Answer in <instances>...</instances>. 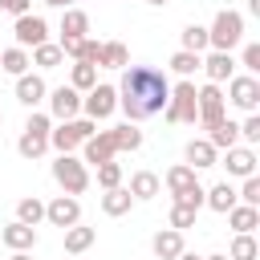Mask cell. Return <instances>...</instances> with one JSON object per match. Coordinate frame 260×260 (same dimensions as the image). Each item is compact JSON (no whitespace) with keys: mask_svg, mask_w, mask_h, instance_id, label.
Here are the masks:
<instances>
[{"mask_svg":"<svg viewBox=\"0 0 260 260\" xmlns=\"http://www.w3.org/2000/svg\"><path fill=\"white\" fill-rule=\"evenodd\" d=\"M167 98H171V81L162 69H154V65H126L122 69L118 110L126 114V122H146V118L162 114Z\"/></svg>","mask_w":260,"mask_h":260,"instance_id":"6da1fadb","label":"cell"},{"mask_svg":"<svg viewBox=\"0 0 260 260\" xmlns=\"http://www.w3.org/2000/svg\"><path fill=\"white\" fill-rule=\"evenodd\" d=\"M240 41H244V16H240L236 8H219L215 20H211V28H207V49L232 53Z\"/></svg>","mask_w":260,"mask_h":260,"instance_id":"7a4b0ae2","label":"cell"},{"mask_svg":"<svg viewBox=\"0 0 260 260\" xmlns=\"http://www.w3.org/2000/svg\"><path fill=\"white\" fill-rule=\"evenodd\" d=\"M49 130H53V118L32 110V114H28V122H24V130H20V138H16L20 158H41V154L49 150Z\"/></svg>","mask_w":260,"mask_h":260,"instance_id":"3957f363","label":"cell"},{"mask_svg":"<svg viewBox=\"0 0 260 260\" xmlns=\"http://www.w3.org/2000/svg\"><path fill=\"white\" fill-rule=\"evenodd\" d=\"M98 130V122L93 118H65L57 130H49V146L57 150V154H73L89 134Z\"/></svg>","mask_w":260,"mask_h":260,"instance_id":"277c9868","label":"cell"},{"mask_svg":"<svg viewBox=\"0 0 260 260\" xmlns=\"http://www.w3.org/2000/svg\"><path fill=\"white\" fill-rule=\"evenodd\" d=\"M162 118H167L171 126L195 122V81H191V77H183L179 85H171V98H167V106H162Z\"/></svg>","mask_w":260,"mask_h":260,"instance_id":"5b68a950","label":"cell"},{"mask_svg":"<svg viewBox=\"0 0 260 260\" xmlns=\"http://www.w3.org/2000/svg\"><path fill=\"white\" fill-rule=\"evenodd\" d=\"M53 179H57V187H61L65 195H81V191L89 187V171H85V162H81L77 154H57Z\"/></svg>","mask_w":260,"mask_h":260,"instance_id":"8992f818","label":"cell"},{"mask_svg":"<svg viewBox=\"0 0 260 260\" xmlns=\"http://www.w3.org/2000/svg\"><path fill=\"white\" fill-rule=\"evenodd\" d=\"M228 114V102H223V89H219V81H207V85H199L195 89V122L207 130L211 122H219Z\"/></svg>","mask_w":260,"mask_h":260,"instance_id":"52a82bcc","label":"cell"},{"mask_svg":"<svg viewBox=\"0 0 260 260\" xmlns=\"http://www.w3.org/2000/svg\"><path fill=\"white\" fill-rule=\"evenodd\" d=\"M223 102H232V106L244 110V114H256V110H260V81H256L252 73H232Z\"/></svg>","mask_w":260,"mask_h":260,"instance_id":"ba28073f","label":"cell"},{"mask_svg":"<svg viewBox=\"0 0 260 260\" xmlns=\"http://www.w3.org/2000/svg\"><path fill=\"white\" fill-rule=\"evenodd\" d=\"M81 110H85V118H93V122L110 118V114L118 110V85H110V81H98L93 89H85V98H81Z\"/></svg>","mask_w":260,"mask_h":260,"instance_id":"9c48e42d","label":"cell"},{"mask_svg":"<svg viewBox=\"0 0 260 260\" xmlns=\"http://www.w3.org/2000/svg\"><path fill=\"white\" fill-rule=\"evenodd\" d=\"M12 37H16V45H20V49H32V45L49 41V20H45V16H37V12H24V16H16Z\"/></svg>","mask_w":260,"mask_h":260,"instance_id":"30bf717a","label":"cell"},{"mask_svg":"<svg viewBox=\"0 0 260 260\" xmlns=\"http://www.w3.org/2000/svg\"><path fill=\"white\" fill-rule=\"evenodd\" d=\"M45 98H49V114H53L57 122H65V118H77V114H81V93H77L73 85H57V89H49Z\"/></svg>","mask_w":260,"mask_h":260,"instance_id":"8fae6325","label":"cell"},{"mask_svg":"<svg viewBox=\"0 0 260 260\" xmlns=\"http://www.w3.org/2000/svg\"><path fill=\"white\" fill-rule=\"evenodd\" d=\"M45 219L53 223V228H73L77 219H81V203H77V195H57L53 203H45Z\"/></svg>","mask_w":260,"mask_h":260,"instance_id":"7c38bea8","label":"cell"},{"mask_svg":"<svg viewBox=\"0 0 260 260\" xmlns=\"http://www.w3.org/2000/svg\"><path fill=\"white\" fill-rule=\"evenodd\" d=\"M118 150H114V138H110V130H93L85 142H81V162H110Z\"/></svg>","mask_w":260,"mask_h":260,"instance_id":"4fadbf2b","label":"cell"},{"mask_svg":"<svg viewBox=\"0 0 260 260\" xmlns=\"http://www.w3.org/2000/svg\"><path fill=\"white\" fill-rule=\"evenodd\" d=\"M45 93H49V85H45L41 73H20V77H16V102H20V106L37 110V106L45 102Z\"/></svg>","mask_w":260,"mask_h":260,"instance_id":"5bb4252c","label":"cell"},{"mask_svg":"<svg viewBox=\"0 0 260 260\" xmlns=\"http://www.w3.org/2000/svg\"><path fill=\"white\" fill-rule=\"evenodd\" d=\"M223 167H228V175L248 179V175H256V150L236 142V146H228V150H223Z\"/></svg>","mask_w":260,"mask_h":260,"instance_id":"9a60e30c","label":"cell"},{"mask_svg":"<svg viewBox=\"0 0 260 260\" xmlns=\"http://www.w3.org/2000/svg\"><path fill=\"white\" fill-rule=\"evenodd\" d=\"M0 240H4L12 252H32V248H37V228H28V223L12 219V223L0 232Z\"/></svg>","mask_w":260,"mask_h":260,"instance_id":"2e32d148","label":"cell"},{"mask_svg":"<svg viewBox=\"0 0 260 260\" xmlns=\"http://www.w3.org/2000/svg\"><path fill=\"white\" fill-rule=\"evenodd\" d=\"M207 142H211L215 150H228V146H236V142H240V122H232V118L223 114L219 122H211V126H207Z\"/></svg>","mask_w":260,"mask_h":260,"instance_id":"e0dca14e","label":"cell"},{"mask_svg":"<svg viewBox=\"0 0 260 260\" xmlns=\"http://www.w3.org/2000/svg\"><path fill=\"white\" fill-rule=\"evenodd\" d=\"M183 154H187V167H191V171H203V167H215V162H219V150H215L207 138H191Z\"/></svg>","mask_w":260,"mask_h":260,"instance_id":"ac0fdd59","label":"cell"},{"mask_svg":"<svg viewBox=\"0 0 260 260\" xmlns=\"http://www.w3.org/2000/svg\"><path fill=\"white\" fill-rule=\"evenodd\" d=\"M150 248H154L158 260H175V256L183 252V232H179V228H162V232H154Z\"/></svg>","mask_w":260,"mask_h":260,"instance_id":"d6986e66","label":"cell"},{"mask_svg":"<svg viewBox=\"0 0 260 260\" xmlns=\"http://www.w3.org/2000/svg\"><path fill=\"white\" fill-rule=\"evenodd\" d=\"M223 215H228L232 232H256V228H260V207H252V203H236V207H228Z\"/></svg>","mask_w":260,"mask_h":260,"instance_id":"ffe728a7","label":"cell"},{"mask_svg":"<svg viewBox=\"0 0 260 260\" xmlns=\"http://www.w3.org/2000/svg\"><path fill=\"white\" fill-rule=\"evenodd\" d=\"M199 69L207 73V81H228V77L236 73V61H232V53H215V49H211V57L199 61Z\"/></svg>","mask_w":260,"mask_h":260,"instance_id":"44dd1931","label":"cell"},{"mask_svg":"<svg viewBox=\"0 0 260 260\" xmlns=\"http://www.w3.org/2000/svg\"><path fill=\"white\" fill-rule=\"evenodd\" d=\"M162 183H167V191H171V199H175V195L191 191V187H195L199 179H195V171H191L187 162H175V167H171V171L162 175Z\"/></svg>","mask_w":260,"mask_h":260,"instance_id":"7402d4cb","label":"cell"},{"mask_svg":"<svg viewBox=\"0 0 260 260\" xmlns=\"http://www.w3.org/2000/svg\"><path fill=\"white\" fill-rule=\"evenodd\" d=\"M134 199H154L158 191H162V179L154 175V171H134L130 175V187H126Z\"/></svg>","mask_w":260,"mask_h":260,"instance_id":"603a6c76","label":"cell"},{"mask_svg":"<svg viewBox=\"0 0 260 260\" xmlns=\"http://www.w3.org/2000/svg\"><path fill=\"white\" fill-rule=\"evenodd\" d=\"M203 203L211 207V211H228V207H236L240 199H236V187L232 183H215V187H203Z\"/></svg>","mask_w":260,"mask_h":260,"instance_id":"cb8c5ba5","label":"cell"},{"mask_svg":"<svg viewBox=\"0 0 260 260\" xmlns=\"http://www.w3.org/2000/svg\"><path fill=\"white\" fill-rule=\"evenodd\" d=\"M93 240H98V232L85 228L81 219H77L73 228H65V252H69V256H81L85 248H93Z\"/></svg>","mask_w":260,"mask_h":260,"instance_id":"d4e9b609","label":"cell"},{"mask_svg":"<svg viewBox=\"0 0 260 260\" xmlns=\"http://www.w3.org/2000/svg\"><path fill=\"white\" fill-rule=\"evenodd\" d=\"M130 65V49L122 41H106L98 53V69H126Z\"/></svg>","mask_w":260,"mask_h":260,"instance_id":"484cf974","label":"cell"},{"mask_svg":"<svg viewBox=\"0 0 260 260\" xmlns=\"http://www.w3.org/2000/svg\"><path fill=\"white\" fill-rule=\"evenodd\" d=\"M28 61H32L37 69H57V65L65 61V53H61V45H53V41H41V45H32Z\"/></svg>","mask_w":260,"mask_h":260,"instance_id":"4316f807","label":"cell"},{"mask_svg":"<svg viewBox=\"0 0 260 260\" xmlns=\"http://www.w3.org/2000/svg\"><path fill=\"white\" fill-rule=\"evenodd\" d=\"M28 49H20V45H8V49H0V69L4 73H12V77H20V73H28Z\"/></svg>","mask_w":260,"mask_h":260,"instance_id":"83f0119b","label":"cell"},{"mask_svg":"<svg viewBox=\"0 0 260 260\" xmlns=\"http://www.w3.org/2000/svg\"><path fill=\"white\" fill-rule=\"evenodd\" d=\"M110 138H114V150L122 154V150H138L142 146V130H138V122H122V126H114L110 130Z\"/></svg>","mask_w":260,"mask_h":260,"instance_id":"f1b7e54d","label":"cell"},{"mask_svg":"<svg viewBox=\"0 0 260 260\" xmlns=\"http://www.w3.org/2000/svg\"><path fill=\"white\" fill-rule=\"evenodd\" d=\"M69 85H73L77 93L93 89V85H98V65H93V61H73V69H69Z\"/></svg>","mask_w":260,"mask_h":260,"instance_id":"f546056e","label":"cell"},{"mask_svg":"<svg viewBox=\"0 0 260 260\" xmlns=\"http://www.w3.org/2000/svg\"><path fill=\"white\" fill-rule=\"evenodd\" d=\"M130 207H134V195H130L126 187H110V191L102 195V211H106V215H126Z\"/></svg>","mask_w":260,"mask_h":260,"instance_id":"4dcf8cb0","label":"cell"},{"mask_svg":"<svg viewBox=\"0 0 260 260\" xmlns=\"http://www.w3.org/2000/svg\"><path fill=\"white\" fill-rule=\"evenodd\" d=\"M89 32V16L81 8H61V37H85Z\"/></svg>","mask_w":260,"mask_h":260,"instance_id":"1f68e13d","label":"cell"},{"mask_svg":"<svg viewBox=\"0 0 260 260\" xmlns=\"http://www.w3.org/2000/svg\"><path fill=\"white\" fill-rule=\"evenodd\" d=\"M256 256H260L256 236H252V232H236V240H232V248H228V260H256Z\"/></svg>","mask_w":260,"mask_h":260,"instance_id":"d6a6232c","label":"cell"},{"mask_svg":"<svg viewBox=\"0 0 260 260\" xmlns=\"http://www.w3.org/2000/svg\"><path fill=\"white\" fill-rule=\"evenodd\" d=\"M16 219H20V223H28V228H37V223L45 219V203H41L37 195L20 199V203H16Z\"/></svg>","mask_w":260,"mask_h":260,"instance_id":"836d02e7","label":"cell"},{"mask_svg":"<svg viewBox=\"0 0 260 260\" xmlns=\"http://www.w3.org/2000/svg\"><path fill=\"white\" fill-rule=\"evenodd\" d=\"M199 61H203L199 53H187V49H179V53H175V57H171L167 65H171V69H175L179 77H191V73L199 69Z\"/></svg>","mask_w":260,"mask_h":260,"instance_id":"e575fe53","label":"cell"},{"mask_svg":"<svg viewBox=\"0 0 260 260\" xmlns=\"http://www.w3.org/2000/svg\"><path fill=\"white\" fill-rule=\"evenodd\" d=\"M98 187L110 191V187H122V162H98Z\"/></svg>","mask_w":260,"mask_h":260,"instance_id":"d590c367","label":"cell"},{"mask_svg":"<svg viewBox=\"0 0 260 260\" xmlns=\"http://www.w3.org/2000/svg\"><path fill=\"white\" fill-rule=\"evenodd\" d=\"M183 49L187 53H203L207 49V28L203 24H187L183 28Z\"/></svg>","mask_w":260,"mask_h":260,"instance_id":"8d00e7d4","label":"cell"},{"mask_svg":"<svg viewBox=\"0 0 260 260\" xmlns=\"http://www.w3.org/2000/svg\"><path fill=\"white\" fill-rule=\"evenodd\" d=\"M171 228H195V207H187V203H171Z\"/></svg>","mask_w":260,"mask_h":260,"instance_id":"74e56055","label":"cell"},{"mask_svg":"<svg viewBox=\"0 0 260 260\" xmlns=\"http://www.w3.org/2000/svg\"><path fill=\"white\" fill-rule=\"evenodd\" d=\"M240 142H248V146L260 142V114H248V118L240 122Z\"/></svg>","mask_w":260,"mask_h":260,"instance_id":"f35d334b","label":"cell"},{"mask_svg":"<svg viewBox=\"0 0 260 260\" xmlns=\"http://www.w3.org/2000/svg\"><path fill=\"white\" fill-rule=\"evenodd\" d=\"M236 199H240V203H252V207H260V179H256V175H248V179H244V187L236 191Z\"/></svg>","mask_w":260,"mask_h":260,"instance_id":"ab89813d","label":"cell"},{"mask_svg":"<svg viewBox=\"0 0 260 260\" xmlns=\"http://www.w3.org/2000/svg\"><path fill=\"white\" fill-rule=\"evenodd\" d=\"M240 65H244L252 77L260 73V45H256V41H252V45H244V57H240Z\"/></svg>","mask_w":260,"mask_h":260,"instance_id":"60d3db41","label":"cell"},{"mask_svg":"<svg viewBox=\"0 0 260 260\" xmlns=\"http://www.w3.org/2000/svg\"><path fill=\"white\" fill-rule=\"evenodd\" d=\"M98 53H102V41H93V37H81L77 61H93V65H98Z\"/></svg>","mask_w":260,"mask_h":260,"instance_id":"b9f144b4","label":"cell"},{"mask_svg":"<svg viewBox=\"0 0 260 260\" xmlns=\"http://www.w3.org/2000/svg\"><path fill=\"white\" fill-rule=\"evenodd\" d=\"M175 203H187V207H195V211H199V207H203V183H195L191 191H183V195H175Z\"/></svg>","mask_w":260,"mask_h":260,"instance_id":"7bdbcfd3","label":"cell"},{"mask_svg":"<svg viewBox=\"0 0 260 260\" xmlns=\"http://www.w3.org/2000/svg\"><path fill=\"white\" fill-rule=\"evenodd\" d=\"M32 0H0V12H12V16H24Z\"/></svg>","mask_w":260,"mask_h":260,"instance_id":"ee69618b","label":"cell"},{"mask_svg":"<svg viewBox=\"0 0 260 260\" xmlns=\"http://www.w3.org/2000/svg\"><path fill=\"white\" fill-rule=\"evenodd\" d=\"M45 4H49V8H73L77 0H45Z\"/></svg>","mask_w":260,"mask_h":260,"instance_id":"f6af8a7d","label":"cell"},{"mask_svg":"<svg viewBox=\"0 0 260 260\" xmlns=\"http://www.w3.org/2000/svg\"><path fill=\"white\" fill-rule=\"evenodd\" d=\"M175 260H203V256H195V252H187V248H183V252H179Z\"/></svg>","mask_w":260,"mask_h":260,"instance_id":"bcb514c9","label":"cell"},{"mask_svg":"<svg viewBox=\"0 0 260 260\" xmlns=\"http://www.w3.org/2000/svg\"><path fill=\"white\" fill-rule=\"evenodd\" d=\"M8 260H32V252H12Z\"/></svg>","mask_w":260,"mask_h":260,"instance_id":"7dc6e473","label":"cell"},{"mask_svg":"<svg viewBox=\"0 0 260 260\" xmlns=\"http://www.w3.org/2000/svg\"><path fill=\"white\" fill-rule=\"evenodd\" d=\"M146 4H154V8H162V4H171V0H146Z\"/></svg>","mask_w":260,"mask_h":260,"instance_id":"c3c4849f","label":"cell"},{"mask_svg":"<svg viewBox=\"0 0 260 260\" xmlns=\"http://www.w3.org/2000/svg\"><path fill=\"white\" fill-rule=\"evenodd\" d=\"M203 260H228V256H223V252H215V256H203Z\"/></svg>","mask_w":260,"mask_h":260,"instance_id":"681fc988","label":"cell"},{"mask_svg":"<svg viewBox=\"0 0 260 260\" xmlns=\"http://www.w3.org/2000/svg\"><path fill=\"white\" fill-rule=\"evenodd\" d=\"M0 126H4V110H0Z\"/></svg>","mask_w":260,"mask_h":260,"instance_id":"f907efd6","label":"cell"}]
</instances>
